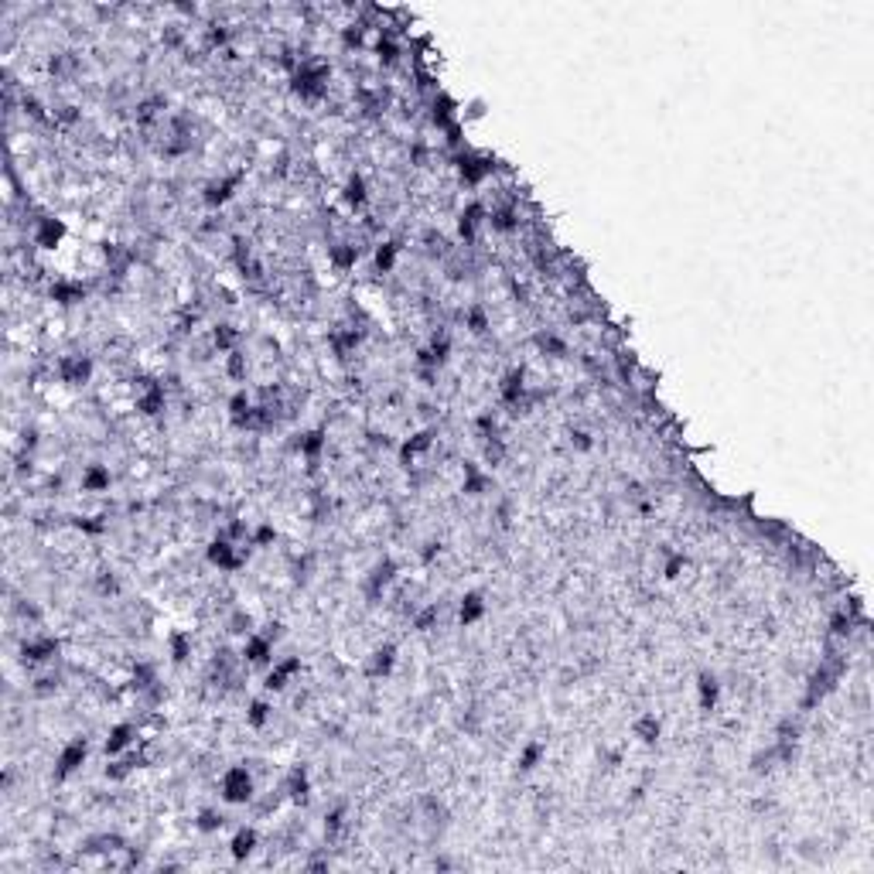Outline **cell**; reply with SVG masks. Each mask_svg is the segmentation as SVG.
Masks as SVG:
<instances>
[{
  "label": "cell",
  "mask_w": 874,
  "mask_h": 874,
  "mask_svg": "<svg viewBox=\"0 0 874 874\" xmlns=\"http://www.w3.org/2000/svg\"><path fill=\"white\" fill-rule=\"evenodd\" d=\"M195 827L202 830V833H218V830L226 827V816L218 810H202L199 813V820H195Z\"/></svg>",
  "instance_id": "obj_30"
},
{
  "label": "cell",
  "mask_w": 874,
  "mask_h": 874,
  "mask_svg": "<svg viewBox=\"0 0 874 874\" xmlns=\"http://www.w3.org/2000/svg\"><path fill=\"white\" fill-rule=\"evenodd\" d=\"M51 690H59V676H45V680H38L34 693H51Z\"/></svg>",
  "instance_id": "obj_44"
},
{
  "label": "cell",
  "mask_w": 874,
  "mask_h": 874,
  "mask_svg": "<svg viewBox=\"0 0 874 874\" xmlns=\"http://www.w3.org/2000/svg\"><path fill=\"white\" fill-rule=\"evenodd\" d=\"M396 250H400L396 243H379L376 246V270L379 273H390L393 266H396Z\"/></svg>",
  "instance_id": "obj_28"
},
{
  "label": "cell",
  "mask_w": 874,
  "mask_h": 874,
  "mask_svg": "<svg viewBox=\"0 0 874 874\" xmlns=\"http://www.w3.org/2000/svg\"><path fill=\"white\" fill-rule=\"evenodd\" d=\"M21 653H24L28 663H48V659L59 656V642L51 639V636H45V639H28L21 646Z\"/></svg>",
  "instance_id": "obj_12"
},
{
  "label": "cell",
  "mask_w": 874,
  "mask_h": 874,
  "mask_svg": "<svg viewBox=\"0 0 874 874\" xmlns=\"http://www.w3.org/2000/svg\"><path fill=\"white\" fill-rule=\"evenodd\" d=\"M116 591H120L116 578H106V574H103V578H99V594H116Z\"/></svg>",
  "instance_id": "obj_45"
},
{
  "label": "cell",
  "mask_w": 874,
  "mask_h": 874,
  "mask_svg": "<svg viewBox=\"0 0 874 874\" xmlns=\"http://www.w3.org/2000/svg\"><path fill=\"white\" fill-rule=\"evenodd\" d=\"M393 666H396V649H393L390 642L386 646H379L373 656H369V663H366V673L373 676V680H379V676H390Z\"/></svg>",
  "instance_id": "obj_11"
},
{
  "label": "cell",
  "mask_w": 874,
  "mask_h": 874,
  "mask_svg": "<svg viewBox=\"0 0 874 874\" xmlns=\"http://www.w3.org/2000/svg\"><path fill=\"white\" fill-rule=\"evenodd\" d=\"M294 673H301V659H297V656H291V659H281V663H277L273 670L266 673V690L281 693V690L287 687V680H291Z\"/></svg>",
  "instance_id": "obj_13"
},
{
  "label": "cell",
  "mask_w": 874,
  "mask_h": 874,
  "mask_svg": "<svg viewBox=\"0 0 874 874\" xmlns=\"http://www.w3.org/2000/svg\"><path fill=\"white\" fill-rule=\"evenodd\" d=\"M236 550H239V546H236L229 536H218V540L209 543L205 557H209V563L218 567V571H236V567H243V561L250 557V550H246V553H236Z\"/></svg>",
  "instance_id": "obj_2"
},
{
  "label": "cell",
  "mask_w": 874,
  "mask_h": 874,
  "mask_svg": "<svg viewBox=\"0 0 874 874\" xmlns=\"http://www.w3.org/2000/svg\"><path fill=\"white\" fill-rule=\"evenodd\" d=\"M393 578H396V563L393 561H383L373 567V574H369V584H366V591H369V598H379V594L386 591L393 584Z\"/></svg>",
  "instance_id": "obj_15"
},
{
  "label": "cell",
  "mask_w": 874,
  "mask_h": 874,
  "mask_svg": "<svg viewBox=\"0 0 874 874\" xmlns=\"http://www.w3.org/2000/svg\"><path fill=\"white\" fill-rule=\"evenodd\" d=\"M431 444H434V434H431V431H421V434H413V437H410V441L403 444V451H400V461H403L406 468H410V465L417 461V454H423L427 448H431Z\"/></svg>",
  "instance_id": "obj_20"
},
{
  "label": "cell",
  "mask_w": 874,
  "mask_h": 874,
  "mask_svg": "<svg viewBox=\"0 0 874 874\" xmlns=\"http://www.w3.org/2000/svg\"><path fill=\"white\" fill-rule=\"evenodd\" d=\"M571 441H574V444H578L581 451H591V448H594L591 434H584V431H574V434H571Z\"/></svg>",
  "instance_id": "obj_43"
},
{
  "label": "cell",
  "mask_w": 874,
  "mask_h": 874,
  "mask_svg": "<svg viewBox=\"0 0 874 874\" xmlns=\"http://www.w3.org/2000/svg\"><path fill=\"white\" fill-rule=\"evenodd\" d=\"M168 406V396H164V386L154 383V379H141V393H137V410L144 417H157L161 410Z\"/></svg>",
  "instance_id": "obj_5"
},
{
  "label": "cell",
  "mask_w": 874,
  "mask_h": 874,
  "mask_svg": "<svg viewBox=\"0 0 874 874\" xmlns=\"http://www.w3.org/2000/svg\"><path fill=\"white\" fill-rule=\"evenodd\" d=\"M523 393H526V373H523V369H513V373H506V379H502V386H499L502 403L516 406L519 400H523Z\"/></svg>",
  "instance_id": "obj_14"
},
{
  "label": "cell",
  "mask_w": 874,
  "mask_h": 874,
  "mask_svg": "<svg viewBox=\"0 0 874 874\" xmlns=\"http://www.w3.org/2000/svg\"><path fill=\"white\" fill-rule=\"evenodd\" d=\"M683 567H687V557H683V553H670V561H666V567H663V574L673 581V578H680V574H683Z\"/></svg>",
  "instance_id": "obj_41"
},
{
  "label": "cell",
  "mask_w": 874,
  "mask_h": 874,
  "mask_svg": "<svg viewBox=\"0 0 874 874\" xmlns=\"http://www.w3.org/2000/svg\"><path fill=\"white\" fill-rule=\"evenodd\" d=\"M243 656H246V663H253V666H266L273 659V639L260 636V632H250L246 646H243Z\"/></svg>",
  "instance_id": "obj_8"
},
{
  "label": "cell",
  "mask_w": 874,
  "mask_h": 874,
  "mask_svg": "<svg viewBox=\"0 0 874 874\" xmlns=\"http://www.w3.org/2000/svg\"><path fill=\"white\" fill-rule=\"evenodd\" d=\"M226 373L233 376V379H239V383H243V379H246V356L233 348V352L226 356Z\"/></svg>",
  "instance_id": "obj_34"
},
{
  "label": "cell",
  "mask_w": 874,
  "mask_h": 874,
  "mask_svg": "<svg viewBox=\"0 0 874 874\" xmlns=\"http://www.w3.org/2000/svg\"><path fill=\"white\" fill-rule=\"evenodd\" d=\"M89 376H93V359L89 356H62L59 359V379L69 383V386L89 383Z\"/></svg>",
  "instance_id": "obj_4"
},
{
  "label": "cell",
  "mask_w": 874,
  "mask_h": 874,
  "mask_svg": "<svg viewBox=\"0 0 874 874\" xmlns=\"http://www.w3.org/2000/svg\"><path fill=\"white\" fill-rule=\"evenodd\" d=\"M273 540H277V530H273L270 523H263L260 530L253 533V543H256V546H270V543H273Z\"/></svg>",
  "instance_id": "obj_42"
},
{
  "label": "cell",
  "mask_w": 874,
  "mask_h": 874,
  "mask_svg": "<svg viewBox=\"0 0 874 874\" xmlns=\"http://www.w3.org/2000/svg\"><path fill=\"white\" fill-rule=\"evenodd\" d=\"M502 458H506V444H502L499 437H485V461L488 465H499Z\"/></svg>",
  "instance_id": "obj_37"
},
{
  "label": "cell",
  "mask_w": 874,
  "mask_h": 874,
  "mask_svg": "<svg viewBox=\"0 0 874 874\" xmlns=\"http://www.w3.org/2000/svg\"><path fill=\"white\" fill-rule=\"evenodd\" d=\"M342 827H345V806H338V810H331L325 816V837L328 840H335L338 833H342Z\"/></svg>",
  "instance_id": "obj_35"
},
{
  "label": "cell",
  "mask_w": 874,
  "mask_h": 874,
  "mask_svg": "<svg viewBox=\"0 0 874 874\" xmlns=\"http://www.w3.org/2000/svg\"><path fill=\"white\" fill-rule=\"evenodd\" d=\"M434 622H437V605H431V608H423L421 615L413 618V628H417V632H431Z\"/></svg>",
  "instance_id": "obj_40"
},
{
  "label": "cell",
  "mask_w": 874,
  "mask_h": 874,
  "mask_svg": "<svg viewBox=\"0 0 874 874\" xmlns=\"http://www.w3.org/2000/svg\"><path fill=\"white\" fill-rule=\"evenodd\" d=\"M297 448H301V454H304L308 461H318V454H321V448H325V431H308V434L297 441Z\"/></svg>",
  "instance_id": "obj_24"
},
{
  "label": "cell",
  "mask_w": 874,
  "mask_h": 874,
  "mask_svg": "<svg viewBox=\"0 0 874 874\" xmlns=\"http://www.w3.org/2000/svg\"><path fill=\"white\" fill-rule=\"evenodd\" d=\"M266 720H270V703H266V700H253L250 710H246V724L260 731V728H266Z\"/></svg>",
  "instance_id": "obj_33"
},
{
  "label": "cell",
  "mask_w": 874,
  "mask_h": 874,
  "mask_svg": "<svg viewBox=\"0 0 874 874\" xmlns=\"http://www.w3.org/2000/svg\"><path fill=\"white\" fill-rule=\"evenodd\" d=\"M256 850V830L253 827H243L239 833L233 837V843H229V854H233V860H246Z\"/></svg>",
  "instance_id": "obj_21"
},
{
  "label": "cell",
  "mask_w": 874,
  "mask_h": 874,
  "mask_svg": "<svg viewBox=\"0 0 874 874\" xmlns=\"http://www.w3.org/2000/svg\"><path fill=\"white\" fill-rule=\"evenodd\" d=\"M48 294H51V301H59V304H79V301H86V287L72 283V281H55Z\"/></svg>",
  "instance_id": "obj_19"
},
{
  "label": "cell",
  "mask_w": 874,
  "mask_h": 874,
  "mask_svg": "<svg viewBox=\"0 0 874 874\" xmlns=\"http://www.w3.org/2000/svg\"><path fill=\"white\" fill-rule=\"evenodd\" d=\"M356 260H359V250H356V246H348V243L331 246V263L338 266V270H352V266H356Z\"/></svg>",
  "instance_id": "obj_27"
},
{
  "label": "cell",
  "mask_w": 874,
  "mask_h": 874,
  "mask_svg": "<svg viewBox=\"0 0 874 874\" xmlns=\"http://www.w3.org/2000/svg\"><path fill=\"white\" fill-rule=\"evenodd\" d=\"M697 693H700V710H714V707H718V697H720L718 676H714V673H700Z\"/></svg>",
  "instance_id": "obj_18"
},
{
  "label": "cell",
  "mask_w": 874,
  "mask_h": 874,
  "mask_svg": "<svg viewBox=\"0 0 874 874\" xmlns=\"http://www.w3.org/2000/svg\"><path fill=\"white\" fill-rule=\"evenodd\" d=\"M287 796L294 799V803H308V796H311V779H308L304 768H294V772H291V779H287Z\"/></svg>",
  "instance_id": "obj_22"
},
{
  "label": "cell",
  "mask_w": 874,
  "mask_h": 874,
  "mask_svg": "<svg viewBox=\"0 0 874 874\" xmlns=\"http://www.w3.org/2000/svg\"><path fill=\"white\" fill-rule=\"evenodd\" d=\"M482 615H485V598L478 591H468L465 598H461V605H458V622L468 628V625H475Z\"/></svg>",
  "instance_id": "obj_16"
},
{
  "label": "cell",
  "mask_w": 874,
  "mask_h": 874,
  "mask_svg": "<svg viewBox=\"0 0 874 874\" xmlns=\"http://www.w3.org/2000/svg\"><path fill=\"white\" fill-rule=\"evenodd\" d=\"M86 755H89V741L86 738H72L62 748V755H59V779H69L79 765L86 762Z\"/></svg>",
  "instance_id": "obj_6"
},
{
  "label": "cell",
  "mask_w": 874,
  "mask_h": 874,
  "mask_svg": "<svg viewBox=\"0 0 874 874\" xmlns=\"http://www.w3.org/2000/svg\"><path fill=\"white\" fill-rule=\"evenodd\" d=\"M236 338H239V331L233 325H216V331H212V342H216L218 352H233Z\"/></svg>",
  "instance_id": "obj_32"
},
{
  "label": "cell",
  "mask_w": 874,
  "mask_h": 874,
  "mask_svg": "<svg viewBox=\"0 0 874 874\" xmlns=\"http://www.w3.org/2000/svg\"><path fill=\"white\" fill-rule=\"evenodd\" d=\"M62 239H65V222H62V218H55V216L34 218V233H31L34 246H41V250H55Z\"/></svg>",
  "instance_id": "obj_3"
},
{
  "label": "cell",
  "mask_w": 874,
  "mask_h": 874,
  "mask_svg": "<svg viewBox=\"0 0 874 874\" xmlns=\"http://www.w3.org/2000/svg\"><path fill=\"white\" fill-rule=\"evenodd\" d=\"M137 741V724H130V720H124V724H116L113 731L106 734V741H103V751H106V758H116V755H124L130 745Z\"/></svg>",
  "instance_id": "obj_7"
},
{
  "label": "cell",
  "mask_w": 874,
  "mask_h": 874,
  "mask_svg": "<svg viewBox=\"0 0 874 874\" xmlns=\"http://www.w3.org/2000/svg\"><path fill=\"white\" fill-rule=\"evenodd\" d=\"M434 553H441V543H427V550H423L421 557H423V563L427 561H434Z\"/></svg>",
  "instance_id": "obj_46"
},
{
  "label": "cell",
  "mask_w": 874,
  "mask_h": 874,
  "mask_svg": "<svg viewBox=\"0 0 874 874\" xmlns=\"http://www.w3.org/2000/svg\"><path fill=\"white\" fill-rule=\"evenodd\" d=\"M222 799H226L229 806H243V803H250L253 799V775L243 768V765L226 768V775H222Z\"/></svg>",
  "instance_id": "obj_1"
},
{
  "label": "cell",
  "mask_w": 874,
  "mask_h": 874,
  "mask_svg": "<svg viewBox=\"0 0 874 874\" xmlns=\"http://www.w3.org/2000/svg\"><path fill=\"white\" fill-rule=\"evenodd\" d=\"M188 653H191V639H188L185 632H174L171 636V659L174 663H185Z\"/></svg>",
  "instance_id": "obj_36"
},
{
  "label": "cell",
  "mask_w": 874,
  "mask_h": 874,
  "mask_svg": "<svg viewBox=\"0 0 874 874\" xmlns=\"http://www.w3.org/2000/svg\"><path fill=\"white\" fill-rule=\"evenodd\" d=\"M458 174H461V181H465V185H482L485 178L492 174V161H488V157L465 154V157H461V164H458Z\"/></svg>",
  "instance_id": "obj_10"
},
{
  "label": "cell",
  "mask_w": 874,
  "mask_h": 874,
  "mask_svg": "<svg viewBox=\"0 0 874 874\" xmlns=\"http://www.w3.org/2000/svg\"><path fill=\"white\" fill-rule=\"evenodd\" d=\"M540 758H543V745L540 741H530L526 748L519 751V772H533L536 765H540Z\"/></svg>",
  "instance_id": "obj_31"
},
{
  "label": "cell",
  "mask_w": 874,
  "mask_h": 874,
  "mask_svg": "<svg viewBox=\"0 0 874 874\" xmlns=\"http://www.w3.org/2000/svg\"><path fill=\"white\" fill-rule=\"evenodd\" d=\"M488 226H492L496 233H513L519 222H516L513 209H499V212H488Z\"/></svg>",
  "instance_id": "obj_29"
},
{
  "label": "cell",
  "mask_w": 874,
  "mask_h": 874,
  "mask_svg": "<svg viewBox=\"0 0 874 874\" xmlns=\"http://www.w3.org/2000/svg\"><path fill=\"white\" fill-rule=\"evenodd\" d=\"M461 492H468V496H485V492H488V475H482L475 465H468V468H465V485H461Z\"/></svg>",
  "instance_id": "obj_25"
},
{
  "label": "cell",
  "mask_w": 874,
  "mask_h": 874,
  "mask_svg": "<svg viewBox=\"0 0 874 874\" xmlns=\"http://www.w3.org/2000/svg\"><path fill=\"white\" fill-rule=\"evenodd\" d=\"M850 628H854V618H850L847 611H837V615L830 618V632H833V636H850Z\"/></svg>",
  "instance_id": "obj_39"
},
{
  "label": "cell",
  "mask_w": 874,
  "mask_h": 874,
  "mask_svg": "<svg viewBox=\"0 0 874 874\" xmlns=\"http://www.w3.org/2000/svg\"><path fill=\"white\" fill-rule=\"evenodd\" d=\"M465 321H468V328L475 331V335H485V331H488V314H485V308H471Z\"/></svg>",
  "instance_id": "obj_38"
},
{
  "label": "cell",
  "mask_w": 874,
  "mask_h": 874,
  "mask_svg": "<svg viewBox=\"0 0 874 874\" xmlns=\"http://www.w3.org/2000/svg\"><path fill=\"white\" fill-rule=\"evenodd\" d=\"M106 488H109V468L89 465L82 471V492H106Z\"/></svg>",
  "instance_id": "obj_23"
},
{
  "label": "cell",
  "mask_w": 874,
  "mask_h": 874,
  "mask_svg": "<svg viewBox=\"0 0 874 874\" xmlns=\"http://www.w3.org/2000/svg\"><path fill=\"white\" fill-rule=\"evenodd\" d=\"M366 181H362V174H352L348 181H345V202L352 205V209H362L366 205Z\"/></svg>",
  "instance_id": "obj_26"
},
{
  "label": "cell",
  "mask_w": 874,
  "mask_h": 874,
  "mask_svg": "<svg viewBox=\"0 0 874 874\" xmlns=\"http://www.w3.org/2000/svg\"><path fill=\"white\" fill-rule=\"evenodd\" d=\"M632 734L639 738L642 745H656L659 734H663V720L656 718V714H642V718L632 720Z\"/></svg>",
  "instance_id": "obj_17"
},
{
  "label": "cell",
  "mask_w": 874,
  "mask_h": 874,
  "mask_svg": "<svg viewBox=\"0 0 874 874\" xmlns=\"http://www.w3.org/2000/svg\"><path fill=\"white\" fill-rule=\"evenodd\" d=\"M236 188H239V174H233V178H222V181H209L202 191V202L209 205V209H218V205H226L229 199L236 195Z\"/></svg>",
  "instance_id": "obj_9"
}]
</instances>
